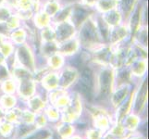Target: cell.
<instances>
[{
	"label": "cell",
	"instance_id": "obj_1",
	"mask_svg": "<svg viewBox=\"0 0 149 139\" xmlns=\"http://www.w3.org/2000/svg\"><path fill=\"white\" fill-rule=\"evenodd\" d=\"M55 33L56 40L59 43L64 42L66 40L72 38L75 34V26L71 22L65 20V22H58L56 24V29L55 30Z\"/></svg>",
	"mask_w": 149,
	"mask_h": 139
},
{
	"label": "cell",
	"instance_id": "obj_2",
	"mask_svg": "<svg viewBox=\"0 0 149 139\" xmlns=\"http://www.w3.org/2000/svg\"><path fill=\"white\" fill-rule=\"evenodd\" d=\"M79 86L81 92L87 97L91 98L92 91H93V86H94V78H93V73H92V71L89 69H86L83 71L79 83Z\"/></svg>",
	"mask_w": 149,
	"mask_h": 139
},
{
	"label": "cell",
	"instance_id": "obj_3",
	"mask_svg": "<svg viewBox=\"0 0 149 139\" xmlns=\"http://www.w3.org/2000/svg\"><path fill=\"white\" fill-rule=\"evenodd\" d=\"M17 50V58L19 59L20 64H22L25 68H32L33 66V59L31 50L26 45H20Z\"/></svg>",
	"mask_w": 149,
	"mask_h": 139
},
{
	"label": "cell",
	"instance_id": "obj_4",
	"mask_svg": "<svg viewBox=\"0 0 149 139\" xmlns=\"http://www.w3.org/2000/svg\"><path fill=\"white\" fill-rule=\"evenodd\" d=\"M128 29L124 25H118L115 26L113 30H110L109 33V42L112 44V45H115L116 44L121 42L122 40H124L128 35Z\"/></svg>",
	"mask_w": 149,
	"mask_h": 139
},
{
	"label": "cell",
	"instance_id": "obj_5",
	"mask_svg": "<svg viewBox=\"0 0 149 139\" xmlns=\"http://www.w3.org/2000/svg\"><path fill=\"white\" fill-rule=\"evenodd\" d=\"M79 48V42L75 39H69L58 44V52L63 55H72Z\"/></svg>",
	"mask_w": 149,
	"mask_h": 139
},
{
	"label": "cell",
	"instance_id": "obj_6",
	"mask_svg": "<svg viewBox=\"0 0 149 139\" xmlns=\"http://www.w3.org/2000/svg\"><path fill=\"white\" fill-rule=\"evenodd\" d=\"M105 13L106 14L103 15L102 18L109 27H115V26H118V25L120 24L122 16L119 10L114 8V9L109 10V11L105 12Z\"/></svg>",
	"mask_w": 149,
	"mask_h": 139
},
{
	"label": "cell",
	"instance_id": "obj_7",
	"mask_svg": "<svg viewBox=\"0 0 149 139\" xmlns=\"http://www.w3.org/2000/svg\"><path fill=\"white\" fill-rule=\"evenodd\" d=\"M33 22H34L35 26H36L38 29H44L47 26H50L51 17H49L48 15L42 9L34 14Z\"/></svg>",
	"mask_w": 149,
	"mask_h": 139
},
{
	"label": "cell",
	"instance_id": "obj_8",
	"mask_svg": "<svg viewBox=\"0 0 149 139\" xmlns=\"http://www.w3.org/2000/svg\"><path fill=\"white\" fill-rule=\"evenodd\" d=\"M110 83H111V73L109 71H104L100 77V86H101V93L102 95H107L110 89Z\"/></svg>",
	"mask_w": 149,
	"mask_h": 139
},
{
	"label": "cell",
	"instance_id": "obj_9",
	"mask_svg": "<svg viewBox=\"0 0 149 139\" xmlns=\"http://www.w3.org/2000/svg\"><path fill=\"white\" fill-rule=\"evenodd\" d=\"M118 5H119V0H98L96 7L100 12H107L116 8Z\"/></svg>",
	"mask_w": 149,
	"mask_h": 139
},
{
	"label": "cell",
	"instance_id": "obj_10",
	"mask_svg": "<svg viewBox=\"0 0 149 139\" xmlns=\"http://www.w3.org/2000/svg\"><path fill=\"white\" fill-rule=\"evenodd\" d=\"M26 32L25 30L22 28H19V29H15L13 30V32L10 34V40L12 41V44L15 45H23V43L26 40Z\"/></svg>",
	"mask_w": 149,
	"mask_h": 139
},
{
	"label": "cell",
	"instance_id": "obj_11",
	"mask_svg": "<svg viewBox=\"0 0 149 139\" xmlns=\"http://www.w3.org/2000/svg\"><path fill=\"white\" fill-rule=\"evenodd\" d=\"M59 9H60V4L56 0H49L48 2L45 3V7L43 8V10L49 17H54L58 12Z\"/></svg>",
	"mask_w": 149,
	"mask_h": 139
},
{
	"label": "cell",
	"instance_id": "obj_12",
	"mask_svg": "<svg viewBox=\"0 0 149 139\" xmlns=\"http://www.w3.org/2000/svg\"><path fill=\"white\" fill-rule=\"evenodd\" d=\"M35 0H15V6L19 8V12L32 10Z\"/></svg>",
	"mask_w": 149,
	"mask_h": 139
},
{
	"label": "cell",
	"instance_id": "obj_13",
	"mask_svg": "<svg viewBox=\"0 0 149 139\" xmlns=\"http://www.w3.org/2000/svg\"><path fill=\"white\" fill-rule=\"evenodd\" d=\"M42 52L45 55L52 56L58 52V43L52 41V42H45L42 45Z\"/></svg>",
	"mask_w": 149,
	"mask_h": 139
},
{
	"label": "cell",
	"instance_id": "obj_14",
	"mask_svg": "<svg viewBox=\"0 0 149 139\" xmlns=\"http://www.w3.org/2000/svg\"><path fill=\"white\" fill-rule=\"evenodd\" d=\"M135 2L136 0H120V2H119L120 6V10L124 13V15L129 16L132 11Z\"/></svg>",
	"mask_w": 149,
	"mask_h": 139
},
{
	"label": "cell",
	"instance_id": "obj_15",
	"mask_svg": "<svg viewBox=\"0 0 149 139\" xmlns=\"http://www.w3.org/2000/svg\"><path fill=\"white\" fill-rule=\"evenodd\" d=\"M41 36L45 42H52V41H56V33L53 28L51 26H47L44 29H42L41 32Z\"/></svg>",
	"mask_w": 149,
	"mask_h": 139
},
{
	"label": "cell",
	"instance_id": "obj_16",
	"mask_svg": "<svg viewBox=\"0 0 149 139\" xmlns=\"http://www.w3.org/2000/svg\"><path fill=\"white\" fill-rule=\"evenodd\" d=\"M19 17L18 16V15H11V16L9 17V19L7 20L6 22V26L7 28L8 29V31H13L15 29H17L19 26Z\"/></svg>",
	"mask_w": 149,
	"mask_h": 139
},
{
	"label": "cell",
	"instance_id": "obj_17",
	"mask_svg": "<svg viewBox=\"0 0 149 139\" xmlns=\"http://www.w3.org/2000/svg\"><path fill=\"white\" fill-rule=\"evenodd\" d=\"M13 49H14L13 44L10 42H3L0 45V53L4 57H8L13 52Z\"/></svg>",
	"mask_w": 149,
	"mask_h": 139
},
{
	"label": "cell",
	"instance_id": "obj_18",
	"mask_svg": "<svg viewBox=\"0 0 149 139\" xmlns=\"http://www.w3.org/2000/svg\"><path fill=\"white\" fill-rule=\"evenodd\" d=\"M10 16H11V9L9 7H0V23H6Z\"/></svg>",
	"mask_w": 149,
	"mask_h": 139
},
{
	"label": "cell",
	"instance_id": "obj_19",
	"mask_svg": "<svg viewBox=\"0 0 149 139\" xmlns=\"http://www.w3.org/2000/svg\"><path fill=\"white\" fill-rule=\"evenodd\" d=\"M62 62H63V59L60 55L54 54L50 57V63L53 67H58L60 64H62Z\"/></svg>",
	"mask_w": 149,
	"mask_h": 139
},
{
	"label": "cell",
	"instance_id": "obj_20",
	"mask_svg": "<svg viewBox=\"0 0 149 139\" xmlns=\"http://www.w3.org/2000/svg\"><path fill=\"white\" fill-rule=\"evenodd\" d=\"M49 136V133L47 132H40V133H35L34 136L29 137L28 139H42V138H45Z\"/></svg>",
	"mask_w": 149,
	"mask_h": 139
},
{
	"label": "cell",
	"instance_id": "obj_21",
	"mask_svg": "<svg viewBox=\"0 0 149 139\" xmlns=\"http://www.w3.org/2000/svg\"><path fill=\"white\" fill-rule=\"evenodd\" d=\"M97 1L98 0H81V2L84 5V6L88 7V8H92L95 5H96Z\"/></svg>",
	"mask_w": 149,
	"mask_h": 139
},
{
	"label": "cell",
	"instance_id": "obj_22",
	"mask_svg": "<svg viewBox=\"0 0 149 139\" xmlns=\"http://www.w3.org/2000/svg\"><path fill=\"white\" fill-rule=\"evenodd\" d=\"M6 2H7V0H0V7H1L2 5H3V4H5Z\"/></svg>",
	"mask_w": 149,
	"mask_h": 139
},
{
	"label": "cell",
	"instance_id": "obj_23",
	"mask_svg": "<svg viewBox=\"0 0 149 139\" xmlns=\"http://www.w3.org/2000/svg\"><path fill=\"white\" fill-rule=\"evenodd\" d=\"M3 59H4V56L1 53H0V63H1V61L3 60Z\"/></svg>",
	"mask_w": 149,
	"mask_h": 139
},
{
	"label": "cell",
	"instance_id": "obj_24",
	"mask_svg": "<svg viewBox=\"0 0 149 139\" xmlns=\"http://www.w3.org/2000/svg\"><path fill=\"white\" fill-rule=\"evenodd\" d=\"M3 43V37H2V35L0 34V45H1Z\"/></svg>",
	"mask_w": 149,
	"mask_h": 139
}]
</instances>
